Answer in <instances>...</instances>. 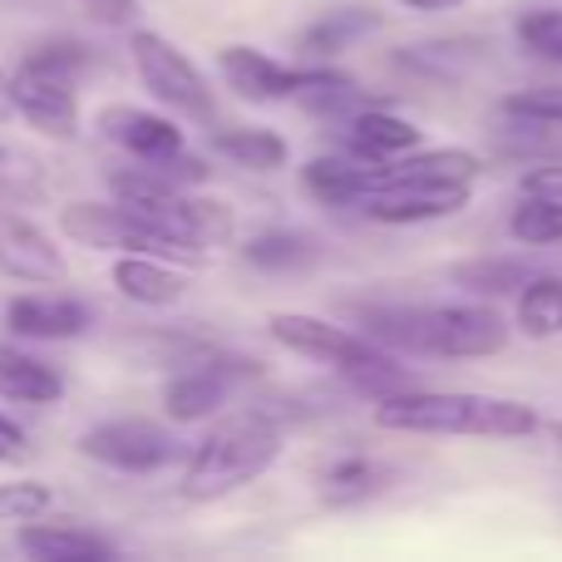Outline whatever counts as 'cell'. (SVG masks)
Segmentation results:
<instances>
[{
    "label": "cell",
    "instance_id": "1",
    "mask_svg": "<svg viewBox=\"0 0 562 562\" xmlns=\"http://www.w3.org/2000/svg\"><path fill=\"white\" fill-rule=\"evenodd\" d=\"M356 326L395 356L429 360H484L508 346V321L484 301H370L356 306Z\"/></svg>",
    "mask_w": 562,
    "mask_h": 562
},
{
    "label": "cell",
    "instance_id": "2",
    "mask_svg": "<svg viewBox=\"0 0 562 562\" xmlns=\"http://www.w3.org/2000/svg\"><path fill=\"white\" fill-rule=\"evenodd\" d=\"M375 425L395 435L439 439H528L543 429V415L524 400L479 395V390H405L375 405Z\"/></svg>",
    "mask_w": 562,
    "mask_h": 562
},
{
    "label": "cell",
    "instance_id": "3",
    "mask_svg": "<svg viewBox=\"0 0 562 562\" xmlns=\"http://www.w3.org/2000/svg\"><path fill=\"white\" fill-rule=\"evenodd\" d=\"M286 454V425L272 419L267 409H237L217 429H207L193 445L183 469V498L193 504H217V498L247 488L262 479L277 459Z\"/></svg>",
    "mask_w": 562,
    "mask_h": 562
},
{
    "label": "cell",
    "instance_id": "4",
    "mask_svg": "<svg viewBox=\"0 0 562 562\" xmlns=\"http://www.w3.org/2000/svg\"><path fill=\"white\" fill-rule=\"evenodd\" d=\"M59 233H65L69 243L89 247V252H114V257L148 252V257H168V262H203L154 207L134 203V198L59 207Z\"/></svg>",
    "mask_w": 562,
    "mask_h": 562
},
{
    "label": "cell",
    "instance_id": "5",
    "mask_svg": "<svg viewBox=\"0 0 562 562\" xmlns=\"http://www.w3.org/2000/svg\"><path fill=\"white\" fill-rule=\"evenodd\" d=\"M128 59H134L144 89L164 109H173V114H183V119H198V124H213L217 119V99H213L207 75L168 35H158V30H134V35H128Z\"/></svg>",
    "mask_w": 562,
    "mask_h": 562
},
{
    "label": "cell",
    "instance_id": "6",
    "mask_svg": "<svg viewBox=\"0 0 562 562\" xmlns=\"http://www.w3.org/2000/svg\"><path fill=\"white\" fill-rule=\"evenodd\" d=\"M474 183L469 178H439V173H409L395 158V173L380 193L366 198L360 213L370 223H390V227H415V223H439V217H454L469 207Z\"/></svg>",
    "mask_w": 562,
    "mask_h": 562
},
{
    "label": "cell",
    "instance_id": "7",
    "mask_svg": "<svg viewBox=\"0 0 562 562\" xmlns=\"http://www.w3.org/2000/svg\"><path fill=\"white\" fill-rule=\"evenodd\" d=\"M237 380H257V360L247 356H223V350L207 346L198 360H188L178 375H168L164 385V415L173 425H198V419H213L217 409L233 400Z\"/></svg>",
    "mask_w": 562,
    "mask_h": 562
},
{
    "label": "cell",
    "instance_id": "8",
    "mask_svg": "<svg viewBox=\"0 0 562 562\" xmlns=\"http://www.w3.org/2000/svg\"><path fill=\"white\" fill-rule=\"evenodd\" d=\"M79 454L104 469H119V474H158L183 454V445L173 429L154 425V419H104V425L85 429Z\"/></svg>",
    "mask_w": 562,
    "mask_h": 562
},
{
    "label": "cell",
    "instance_id": "9",
    "mask_svg": "<svg viewBox=\"0 0 562 562\" xmlns=\"http://www.w3.org/2000/svg\"><path fill=\"white\" fill-rule=\"evenodd\" d=\"M267 336H272L281 350L306 356L326 370H350V366H360V360L390 350V346H380V340H370L360 326H336V321L306 316V311H277V316L267 321Z\"/></svg>",
    "mask_w": 562,
    "mask_h": 562
},
{
    "label": "cell",
    "instance_id": "10",
    "mask_svg": "<svg viewBox=\"0 0 562 562\" xmlns=\"http://www.w3.org/2000/svg\"><path fill=\"white\" fill-rule=\"evenodd\" d=\"M217 75L247 104H281V99H296L306 89L311 69L301 65H281V59L262 55L252 45H223L217 49Z\"/></svg>",
    "mask_w": 562,
    "mask_h": 562
},
{
    "label": "cell",
    "instance_id": "11",
    "mask_svg": "<svg viewBox=\"0 0 562 562\" xmlns=\"http://www.w3.org/2000/svg\"><path fill=\"white\" fill-rule=\"evenodd\" d=\"M20 203H0V272L45 286V281H65V252L40 223L15 213Z\"/></svg>",
    "mask_w": 562,
    "mask_h": 562
},
{
    "label": "cell",
    "instance_id": "12",
    "mask_svg": "<svg viewBox=\"0 0 562 562\" xmlns=\"http://www.w3.org/2000/svg\"><path fill=\"white\" fill-rule=\"evenodd\" d=\"M390 173H395V164H375L360 154H326L301 168V183L326 207H366V198L390 183Z\"/></svg>",
    "mask_w": 562,
    "mask_h": 562
},
{
    "label": "cell",
    "instance_id": "13",
    "mask_svg": "<svg viewBox=\"0 0 562 562\" xmlns=\"http://www.w3.org/2000/svg\"><path fill=\"white\" fill-rule=\"evenodd\" d=\"M99 134H104L109 144L124 148L128 158H144V164L188 154L183 128H178L168 114H154V109H138V104H109V109H99Z\"/></svg>",
    "mask_w": 562,
    "mask_h": 562
},
{
    "label": "cell",
    "instance_id": "14",
    "mask_svg": "<svg viewBox=\"0 0 562 562\" xmlns=\"http://www.w3.org/2000/svg\"><path fill=\"white\" fill-rule=\"evenodd\" d=\"M79 85L55 75H40V69H15V119H25L35 134L45 138H75L79 134Z\"/></svg>",
    "mask_w": 562,
    "mask_h": 562
},
{
    "label": "cell",
    "instance_id": "15",
    "mask_svg": "<svg viewBox=\"0 0 562 562\" xmlns=\"http://www.w3.org/2000/svg\"><path fill=\"white\" fill-rule=\"evenodd\" d=\"M5 326L30 340H75L94 326V311L69 291H25L5 306Z\"/></svg>",
    "mask_w": 562,
    "mask_h": 562
},
{
    "label": "cell",
    "instance_id": "16",
    "mask_svg": "<svg viewBox=\"0 0 562 562\" xmlns=\"http://www.w3.org/2000/svg\"><path fill=\"white\" fill-rule=\"evenodd\" d=\"M114 291L124 301H134V306H178V301L188 296V277L178 272L168 257H148V252H124L114 257Z\"/></svg>",
    "mask_w": 562,
    "mask_h": 562
},
{
    "label": "cell",
    "instance_id": "17",
    "mask_svg": "<svg viewBox=\"0 0 562 562\" xmlns=\"http://www.w3.org/2000/svg\"><path fill=\"white\" fill-rule=\"evenodd\" d=\"M419 138H425V134H419L409 119H400L395 109H385V104H366V109H356V114L346 119L350 154L375 158V164H395V158L415 154Z\"/></svg>",
    "mask_w": 562,
    "mask_h": 562
},
{
    "label": "cell",
    "instance_id": "18",
    "mask_svg": "<svg viewBox=\"0 0 562 562\" xmlns=\"http://www.w3.org/2000/svg\"><path fill=\"white\" fill-rule=\"evenodd\" d=\"M15 548L40 562H94L114 553V543L104 533H89L79 524H40V518L15 524Z\"/></svg>",
    "mask_w": 562,
    "mask_h": 562
},
{
    "label": "cell",
    "instance_id": "19",
    "mask_svg": "<svg viewBox=\"0 0 562 562\" xmlns=\"http://www.w3.org/2000/svg\"><path fill=\"white\" fill-rule=\"evenodd\" d=\"M484 40H469V35H445V40H425V45H405L395 55V65L405 75H419V79H435V85H454L464 79L469 69L484 59Z\"/></svg>",
    "mask_w": 562,
    "mask_h": 562
},
{
    "label": "cell",
    "instance_id": "20",
    "mask_svg": "<svg viewBox=\"0 0 562 562\" xmlns=\"http://www.w3.org/2000/svg\"><path fill=\"white\" fill-rule=\"evenodd\" d=\"M390 479H395V474H390L380 459H370V454H340V459H330V464L321 469L316 488H321V504L356 508V504H370V498L385 494Z\"/></svg>",
    "mask_w": 562,
    "mask_h": 562
},
{
    "label": "cell",
    "instance_id": "21",
    "mask_svg": "<svg viewBox=\"0 0 562 562\" xmlns=\"http://www.w3.org/2000/svg\"><path fill=\"white\" fill-rule=\"evenodd\" d=\"M65 395V375L49 360H35L25 350L0 346V400L15 405H55Z\"/></svg>",
    "mask_w": 562,
    "mask_h": 562
},
{
    "label": "cell",
    "instance_id": "22",
    "mask_svg": "<svg viewBox=\"0 0 562 562\" xmlns=\"http://www.w3.org/2000/svg\"><path fill=\"white\" fill-rule=\"evenodd\" d=\"M380 25H385V15H380L375 5H340V10H326V15L311 20L296 35V45L306 49V55H340V49H350L356 40L375 35Z\"/></svg>",
    "mask_w": 562,
    "mask_h": 562
},
{
    "label": "cell",
    "instance_id": "23",
    "mask_svg": "<svg viewBox=\"0 0 562 562\" xmlns=\"http://www.w3.org/2000/svg\"><path fill=\"white\" fill-rule=\"evenodd\" d=\"M213 148L223 158H233L247 173H277V168L291 164V144L277 134V128H217Z\"/></svg>",
    "mask_w": 562,
    "mask_h": 562
},
{
    "label": "cell",
    "instance_id": "24",
    "mask_svg": "<svg viewBox=\"0 0 562 562\" xmlns=\"http://www.w3.org/2000/svg\"><path fill=\"white\" fill-rule=\"evenodd\" d=\"M514 326L524 330L528 340L562 336V277H553V272H533V277H528V286L518 291Z\"/></svg>",
    "mask_w": 562,
    "mask_h": 562
},
{
    "label": "cell",
    "instance_id": "25",
    "mask_svg": "<svg viewBox=\"0 0 562 562\" xmlns=\"http://www.w3.org/2000/svg\"><path fill=\"white\" fill-rule=\"evenodd\" d=\"M243 257L257 272H301V267H311L321 257V247L316 237L296 233V227H267V233L247 237Z\"/></svg>",
    "mask_w": 562,
    "mask_h": 562
},
{
    "label": "cell",
    "instance_id": "26",
    "mask_svg": "<svg viewBox=\"0 0 562 562\" xmlns=\"http://www.w3.org/2000/svg\"><path fill=\"white\" fill-rule=\"evenodd\" d=\"M449 277L464 291H474V296H518L528 286V277H533V267L524 257H474V262L449 267Z\"/></svg>",
    "mask_w": 562,
    "mask_h": 562
},
{
    "label": "cell",
    "instance_id": "27",
    "mask_svg": "<svg viewBox=\"0 0 562 562\" xmlns=\"http://www.w3.org/2000/svg\"><path fill=\"white\" fill-rule=\"evenodd\" d=\"M49 188V173L40 154H30L15 138H0V203H40Z\"/></svg>",
    "mask_w": 562,
    "mask_h": 562
},
{
    "label": "cell",
    "instance_id": "28",
    "mask_svg": "<svg viewBox=\"0 0 562 562\" xmlns=\"http://www.w3.org/2000/svg\"><path fill=\"white\" fill-rule=\"evenodd\" d=\"M20 69H40V75H55V79H69V85H85V75L94 69V49L75 35H49V40H35L20 59Z\"/></svg>",
    "mask_w": 562,
    "mask_h": 562
},
{
    "label": "cell",
    "instance_id": "29",
    "mask_svg": "<svg viewBox=\"0 0 562 562\" xmlns=\"http://www.w3.org/2000/svg\"><path fill=\"white\" fill-rule=\"evenodd\" d=\"M508 237L524 247H558L562 243V198L553 193H524L508 213Z\"/></svg>",
    "mask_w": 562,
    "mask_h": 562
},
{
    "label": "cell",
    "instance_id": "30",
    "mask_svg": "<svg viewBox=\"0 0 562 562\" xmlns=\"http://www.w3.org/2000/svg\"><path fill=\"white\" fill-rule=\"evenodd\" d=\"M518 45L533 49L538 59H553V65H562V10L543 5V10H524L514 25Z\"/></svg>",
    "mask_w": 562,
    "mask_h": 562
},
{
    "label": "cell",
    "instance_id": "31",
    "mask_svg": "<svg viewBox=\"0 0 562 562\" xmlns=\"http://www.w3.org/2000/svg\"><path fill=\"white\" fill-rule=\"evenodd\" d=\"M55 494L40 479H15V484H0V518L5 524H30V518H45Z\"/></svg>",
    "mask_w": 562,
    "mask_h": 562
},
{
    "label": "cell",
    "instance_id": "32",
    "mask_svg": "<svg viewBox=\"0 0 562 562\" xmlns=\"http://www.w3.org/2000/svg\"><path fill=\"white\" fill-rule=\"evenodd\" d=\"M518 188H524V193H553V198H562V154L533 158Z\"/></svg>",
    "mask_w": 562,
    "mask_h": 562
},
{
    "label": "cell",
    "instance_id": "33",
    "mask_svg": "<svg viewBox=\"0 0 562 562\" xmlns=\"http://www.w3.org/2000/svg\"><path fill=\"white\" fill-rule=\"evenodd\" d=\"M79 5L104 25H134L138 20V0H79Z\"/></svg>",
    "mask_w": 562,
    "mask_h": 562
},
{
    "label": "cell",
    "instance_id": "34",
    "mask_svg": "<svg viewBox=\"0 0 562 562\" xmlns=\"http://www.w3.org/2000/svg\"><path fill=\"white\" fill-rule=\"evenodd\" d=\"M25 449H30L25 429H20L15 419L0 409V464H15V459H25Z\"/></svg>",
    "mask_w": 562,
    "mask_h": 562
},
{
    "label": "cell",
    "instance_id": "35",
    "mask_svg": "<svg viewBox=\"0 0 562 562\" xmlns=\"http://www.w3.org/2000/svg\"><path fill=\"white\" fill-rule=\"evenodd\" d=\"M10 85H15V69L0 65V124H5V119L15 114V94H10Z\"/></svg>",
    "mask_w": 562,
    "mask_h": 562
},
{
    "label": "cell",
    "instance_id": "36",
    "mask_svg": "<svg viewBox=\"0 0 562 562\" xmlns=\"http://www.w3.org/2000/svg\"><path fill=\"white\" fill-rule=\"evenodd\" d=\"M395 5H405V10H454V5H464V0H395Z\"/></svg>",
    "mask_w": 562,
    "mask_h": 562
},
{
    "label": "cell",
    "instance_id": "37",
    "mask_svg": "<svg viewBox=\"0 0 562 562\" xmlns=\"http://www.w3.org/2000/svg\"><path fill=\"white\" fill-rule=\"evenodd\" d=\"M548 435H553V449L562 454V419H553V425H548Z\"/></svg>",
    "mask_w": 562,
    "mask_h": 562
}]
</instances>
